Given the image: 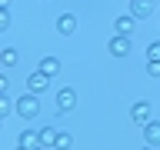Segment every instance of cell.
Segmentation results:
<instances>
[{
    "instance_id": "6da1fadb",
    "label": "cell",
    "mask_w": 160,
    "mask_h": 150,
    "mask_svg": "<svg viewBox=\"0 0 160 150\" xmlns=\"http://www.w3.org/2000/svg\"><path fill=\"white\" fill-rule=\"evenodd\" d=\"M13 107H17V113H20L23 120H37V117H40V97H37V93H30V90L23 93V97H17Z\"/></svg>"
},
{
    "instance_id": "7a4b0ae2",
    "label": "cell",
    "mask_w": 160,
    "mask_h": 150,
    "mask_svg": "<svg viewBox=\"0 0 160 150\" xmlns=\"http://www.w3.org/2000/svg\"><path fill=\"white\" fill-rule=\"evenodd\" d=\"M107 50H110L117 60L130 57V50H133V37H120V33H113V37L107 40Z\"/></svg>"
},
{
    "instance_id": "3957f363",
    "label": "cell",
    "mask_w": 160,
    "mask_h": 150,
    "mask_svg": "<svg viewBox=\"0 0 160 150\" xmlns=\"http://www.w3.org/2000/svg\"><path fill=\"white\" fill-rule=\"evenodd\" d=\"M130 117H133V123H137L140 130H143L150 120H153V117H150V103H147V100H137V103L130 107Z\"/></svg>"
},
{
    "instance_id": "277c9868",
    "label": "cell",
    "mask_w": 160,
    "mask_h": 150,
    "mask_svg": "<svg viewBox=\"0 0 160 150\" xmlns=\"http://www.w3.org/2000/svg\"><path fill=\"white\" fill-rule=\"evenodd\" d=\"M133 30H137V17L133 13H123V17L113 20V33H120V37H133Z\"/></svg>"
},
{
    "instance_id": "5b68a950",
    "label": "cell",
    "mask_w": 160,
    "mask_h": 150,
    "mask_svg": "<svg viewBox=\"0 0 160 150\" xmlns=\"http://www.w3.org/2000/svg\"><path fill=\"white\" fill-rule=\"evenodd\" d=\"M57 107L63 110V113H70V110L77 107V90H73V87H63L57 93Z\"/></svg>"
},
{
    "instance_id": "8992f818",
    "label": "cell",
    "mask_w": 160,
    "mask_h": 150,
    "mask_svg": "<svg viewBox=\"0 0 160 150\" xmlns=\"http://www.w3.org/2000/svg\"><path fill=\"white\" fill-rule=\"evenodd\" d=\"M47 87H50V77L40 73V70H33V73L27 77V90H30V93H43Z\"/></svg>"
},
{
    "instance_id": "52a82bcc",
    "label": "cell",
    "mask_w": 160,
    "mask_h": 150,
    "mask_svg": "<svg viewBox=\"0 0 160 150\" xmlns=\"http://www.w3.org/2000/svg\"><path fill=\"white\" fill-rule=\"evenodd\" d=\"M17 143H20L23 150H37V147H40V130H23Z\"/></svg>"
},
{
    "instance_id": "ba28073f",
    "label": "cell",
    "mask_w": 160,
    "mask_h": 150,
    "mask_svg": "<svg viewBox=\"0 0 160 150\" xmlns=\"http://www.w3.org/2000/svg\"><path fill=\"white\" fill-rule=\"evenodd\" d=\"M57 30L63 33V37H70V33L77 30V17H73V13H60L57 17Z\"/></svg>"
},
{
    "instance_id": "9c48e42d",
    "label": "cell",
    "mask_w": 160,
    "mask_h": 150,
    "mask_svg": "<svg viewBox=\"0 0 160 150\" xmlns=\"http://www.w3.org/2000/svg\"><path fill=\"white\" fill-rule=\"evenodd\" d=\"M143 140H147L150 147H160V120H150L147 127H143Z\"/></svg>"
},
{
    "instance_id": "30bf717a",
    "label": "cell",
    "mask_w": 160,
    "mask_h": 150,
    "mask_svg": "<svg viewBox=\"0 0 160 150\" xmlns=\"http://www.w3.org/2000/svg\"><path fill=\"white\" fill-rule=\"evenodd\" d=\"M130 13L133 17H150L153 13V0H130Z\"/></svg>"
},
{
    "instance_id": "8fae6325",
    "label": "cell",
    "mask_w": 160,
    "mask_h": 150,
    "mask_svg": "<svg viewBox=\"0 0 160 150\" xmlns=\"http://www.w3.org/2000/svg\"><path fill=\"white\" fill-rule=\"evenodd\" d=\"M37 70H40V73H47V77H57V73H60V60L57 57H43L37 63Z\"/></svg>"
},
{
    "instance_id": "7c38bea8",
    "label": "cell",
    "mask_w": 160,
    "mask_h": 150,
    "mask_svg": "<svg viewBox=\"0 0 160 150\" xmlns=\"http://www.w3.org/2000/svg\"><path fill=\"white\" fill-rule=\"evenodd\" d=\"M60 130L57 127H40V147H57Z\"/></svg>"
},
{
    "instance_id": "4fadbf2b",
    "label": "cell",
    "mask_w": 160,
    "mask_h": 150,
    "mask_svg": "<svg viewBox=\"0 0 160 150\" xmlns=\"http://www.w3.org/2000/svg\"><path fill=\"white\" fill-rule=\"evenodd\" d=\"M17 60H20V53H17V50H13V47H3V50H0V63H3V67H17Z\"/></svg>"
},
{
    "instance_id": "5bb4252c",
    "label": "cell",
    "mask_w": 160,
    "mask_h": 150,
    "mask_svg": "<svg viewBox=\"0 0 160 150\" xmlns=\"http://www.w3.org/2000/svg\"><path fill=\"white\" fill-rule=\"evenodd\" d=\"M70 147H73V137H70V133H60V137H57V147H53V150H70Z\"/></svg>"
},
{
    "instance_id": "9a60e30c",
    "label": "cell",
    "mask_w": 160,
    "mask_h": 150,
    "mask_svg": "<svg viewBox=\"0 0 160 150\" xmlns=\"http://www.w3.org/2000/svg\"><path fill=\"white\" fill-rule=\"evenodd\" d=\"M10 110H17V107L10 103V97H7V93H0V117H7Z\"/></svg>"
},
{
    "instance_id": "2e32d148",
    "label": "cell",
    "mask_w": 160,
    "mask_h": 150,
    "mask_svg": "<svg viewBox=\"0 0 160 150\" xmlns=\"http://www.w3.org/2000/svg\"><path fill=\"white\" fill-rule=\"evenodd\" d=\"M147 60H153V63H160V40L147 47Z\"/></svg>"
},
{
    "instance_id": "e0dca14e",
    "label": "cell",
    "mask_w": 160,
    "mask_h": 150,
    "mask_svg": "<svg viewBox=\"0 0 160 150\" xmlns=\"http://www.w3.org/2000/svg\"><path fill=\"white\" fill-rule=\"evenodd\" d=\"M10 27V10H0V30Z\"/></svg>"
},
{
    "instance_id": "ac0fdd59",
    "label": "cell",
    "mask_w": 160,
    "mask_h": 150,
    "mask_svg": "<svg viewBox=\"0 0 160 150\" xmlns=\"http://www.w3.org/2000/svg\"><path fill=\"white\" fill-rule=\"evenodd\" d=\"M0 93H10V77L7 73H0Z\"/></svg>"
},
{
    "instance_id": "d6986e66",
    "label": "cell",
    "mask_w": 160,
    "mask_h": 150,
    "mask_svg": "<svg viewBox=\"0 0 160 150\" xmlns=\"http://www.w3.org/2000/svg\"><path fill=\"white\" fill-rule=\"evenodd\" d=\"M147 73H150V77H160V63H153V60H147Z\"/></svg>"
},
{
    "instance_id": "ffe728a7",
    "label": "cell",
    "mask_w": 160,
    "mask_h": 150,
    "mask_svg": "<svg viewBox=\"0 0 160 150\" xmlns=\"http://www.w3.org/2000/svg\"><path fill=\"white\" fill-rule=\"evenodd\" d=\"M140 150H153V147H150V143H143V147H140Z\"/></svg>"
},
{
    "instance_id": "44dd1931",
    "label": "cell",
    "mask_w": 160,
    "mask_h": 150,
    "mask_svg": "<svg viewBox=\"0 0 160 150\" xmlns=\"http://www.w3.org/2000/svg\"><path fill=\"white\" fill-rule=\"evenodd\" d=\"M37 150H47V147H37Z\"/></svg>"
},
{
    "instance_id": "7402d4cb",
    "label": "cell",
    "mask_w": 160,
    "mask_h": 150,
    "mask_svg": "<svg viewBox=\"0 0 160 150\" xmlns=\"http://www.w3.org/2000/svg\"><path fill=\"white\" fill-rule=\"evenodd\" d=\"M20 150H23V147H20Z\"/></svg>"
}]
</instances>
